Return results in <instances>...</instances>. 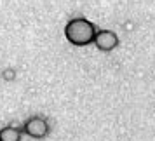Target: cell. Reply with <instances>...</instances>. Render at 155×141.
Here are the masks:
<instances>
[{
    "instance_id": "cell-1",
    "label": "cell",
    "mask_w": 155,
    "mask_h": 141,
    "mask_svg": "<svg viewBox=\"0 0 155 141\" xmlns=\"http://www.w3.org/2000/svg\"><path fill=\"white\" fill-rule=\"evenodd\" d=\"M94 33H96L94 25L89 19H85V18H73L64 26V37H66V40L70 44H73V45H78V47L92 44Z\"/></svg>"
},
{
    "instance_id": "cell-2",
    "label": "cell",
    "mask_w": 155,
    "mask_h": 141,
    "mask_svg": "<svg viewBox=\"0 0 155 141\" xmlns=\"http://www.w3.org/2000/svg\"><path fill=\"white\" fill-rule=\"evenodd\" d=\"M23 133L28 134L30 138L40 139V138H45V136L49 134V124H47V120L42 119V117H31V119H28L25 122Z\"/></svg>"
},
{
    "instance_id": "cell-3",
    "label": "cell",
    "mask_w": 155,
    "mask_h": 141,
    "mask_svg": "<svg viewBox=\"0 0 155 141\" xmlns=\"http://www.w3.org/2000/svg\"><path fill=\"white\" fill-rule=\"evenodd\" d=\"M92 42L96 44V47L103 52H110L113 51L117 45H119V37L115 31H110V30H99L94 33V38Z\"/></svg>"
},
{
    "instance_id": "cell-4",
    "label": "cell",
    "mask_w": 155,
    "mask_h": 141,
    "mask_svg": "<svg viewBox=\"0 0 155 141\" xmlns=\"http://www.w3.org/2000/svg\"><path fill=\"white\" fill-rule=\"evenodd\" d=\"M23 133L16 127H4L0 131V141H21Z\"/></svg>"
}]
</instances>
